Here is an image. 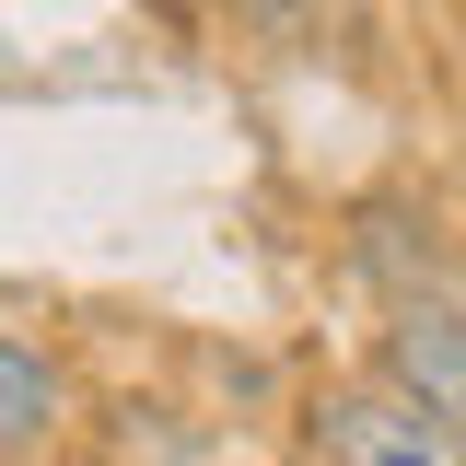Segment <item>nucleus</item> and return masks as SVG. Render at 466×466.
Masks as SVG:
<instances>
[{"label":"nucleus","mask_w":466,"mask_h":466,"mask_svg":"<svg viewBox=\"0 0 466 466\" xmlns=\"http://www.w3.org/2000/svg\"><path fill=\"white\" fill-rule=\"evenodd\" d=\"M327 466H466L455 431H431L408 397L361 385V397H327Z\"/></svg>","instance_id":"obj_2"},{"label":"nucleus","mask_w":466,"mask_h":466,"mask_svg":"<svg viewBox=\"0 0 466 466\" xmlns=\"http://www.w3.org/2000/svg\"><path fill=\"white\" fill-rule=\"evenodd\" d=\"M47 420H58V373H47L24 339H0V455H24Z\"/></svg>","instance_id":"obj_3"},{"label":"nucleus","mask_w":466,"mask_h":466,"mask_svg":"<svg viewBox=\"0 0 466 466\" xmlns=\"http://www.w3.org/2000/svg\"><path fill=\"white\" fill-rule=\"evenodd\" d=\"M385 397H408L431 431H455L466 443V303L455 291H408L397 303V327H385Z\"/></svg>","instance_id":"obj_1"}]
</instances>
